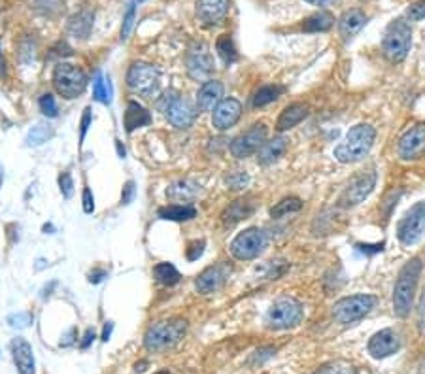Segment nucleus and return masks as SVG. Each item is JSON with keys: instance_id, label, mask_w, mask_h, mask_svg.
I'll use <instances>...</instances> for the list:
<instances>
[{"instance_id": "nucleus-1", "label": "nucleus", "mask_w": 425, "mask_h": 374, "mask_svg": "<svg viewBox=\"0 0 425 374\" xmlns=\"http://www.w3.org/2000/svg\"><path fill=\"white\" fill-rule=\"evenodd\" d=\"M374 140H376V131H374L372 125H354L348 131V135L344 137L343 142L335 148V159L338 163H343V165L357 163V161L369 155V151L374 146Z\"/></svg>"}, {"instance_id": "nucleus-2", "label": "nucleus", "mask_w": 425, "mask_h": 374, "mask_svg": "<svg viewBox=\"0 0 425 374\" xmlns=\"http://www.w3.org/2000/svg\"><path fill=\"white\" fill-rule=\"evenodd\" d=\"M419 274H421V261L418 257H412L397 276L395 287H393V312L397 318H407L410 314L414 295L418 289Z\"/></svg>"}, {"instance_id": "nucleus-3", "label": "nucleus", "mask_w": 425, "mask_h": 374, "mask_svg": "<svg viewBox=\"0 0 425 374\" xmlns=\"http://www.w3.org/2000/svg\"><path fill=\"white\" fill-rule=\"evenodd\" d=\"M412 46V29L405 19L391 21L390 27L386 29V35L382 38V54L390 63L399 65L407 59L408 51Z\"/></svg>"}, {"instance_id": "nucleus-4", "label": "nucleus", "mask_w": 425, "mask_h": 374, "mask_svg": "<svg viewBox=\"0 0 425 374\" xmlns=\"http://www.w3.org/2000/svg\"><path fill=\"white\" fill-rule=\"evenodd\" d=\"M185 331H187V323L183 320L157 321L146 331L144 346H146V350L159 354V351H165L172 346H176L183 339Z\"/></svg>"}, {"instance_id": "nucleus-5", "label": "nucleus", "mask_w": 425, "mask_h": 374, "mask_svg": "<svg viewBox=\"0 0 425 374\" xmlns=\"http://www.w3.org/2000/svg\"><path fill=\"white\" fill-rule=\"evenodd\" d=\"M302 314V304L293 297H280L276 299L272 306L266 312V327L269 329H276V331H282V329H291V327H297L301 323Z\"/></svg>"}, {"instance_id": "nucleus-6", "label": "nucleus", "mask_w": 425, "mask_h": 374, "mask_svg": "<svg viewBox=\"0 0 425 374\" xmlns=\"http://www.w3.org/2000/svg\"><path fill=\"white\" fill-rule=\"evenodd\" d=\"M54 87L65 99H76L87 87L85 72L70 63H59L54 70Z\"/></svg>"}, {"instance_id": "nucleus-7", "label": "nucleus", "mask_w": 425, "mask_h": 374, "mask_svg": "<svg viewBox=\"0 0 425 374\" xmlns=\"http://www.w3.org/2000/svg\"><path fill=\"white\" fill-rule=\"evenodd\" d=\"M376 303L378 299L374 295H367V293L350 295V297H344L335 303V306H333V318L338 323L348 325V323H354V321L361 320V318H365L376 306Z\"/></svg>"}, {"instance_id": "nucleus-8", "label": "nucleus", "mask_w": 425, "mask_h": 374, "mask_svg": "<svg viewBox=\"0 0 425 374\" xmlns=\"http://www.w3.org/2000/svg\"><path fill=\"white\" fill-rule=\"evenodd\" d=\"M425 235V201L416 202L397 225V238L402 246H414Z\"/></svg>"}, {"instance_id": "nucleus-9", "label": "nucleus", "mask_w": 425, "mask_h": 374, "mask_svg": "<svg viewBox=\"0 0 425 374\" xmlns=\"http://www.w3.org/2000/svg\"><path fill=\"white\" fill-rule=\"evenodd\" d=\"M127 85L142 96H152L161 85V72L148 63H135L127 72Z\"/></svg>"}, {"instance_id": "nucleus-10", "label": "nucleus", "mask_w": 425, "mask_h": 374, "mask_svg": "<svg viewBox=\"0 0 425 374\" xmlns=\"http://www.w3.org/2000/svg\"><path fill=\"white\" fill-rule=\"evenodd\" d=\"M266 246V235L257 227H250L246 231L238 232L230 242V254L238 261H252Z\"/></svg>"}, {"instance_id": "nucleus-11", "label": "nucleus", "mask_w": 425, "mask_h": 374, "mask_svg": "<svg viewBox=\"0 0 425 374\" xmlns=\"http://www.w3.org/2000/svg\"><path fill=\"white\" fill-rule=\"evenodd\" d=\"M376 173L374 170H369V173H361L359 176H355L352 182H350L344 191L338 197V206L340 208H355L359 206L361 202L365 201L367 197L371 195L374 187H376Z\"/></svg>"}, {"instance_id": "nucleus-12", "label": "nucleus", "mask_w": 425, "mask_h": 374, "mask_svg": "<svg viewBox=\"0 0 425 374\" xmlns=\"http://www.w3.org/2000/svg\"><path fill=\"white\" fill-rule=\"evenodd\" d=\"M266 135H269V129H266L265 123H255L250 127L248 131L242 132L240 137H236L233 142H230V154L236 159H246V157H252L254 154H257L261 149V146L266 142Z\"/></svg>"}, {"instance_id": "nucleus-13", "label": "nucleus", "mask_w": 425, "mask_h": 374, "mask_svg": "<svg viewBox=\"0 0 425 374\" xmlns=\"http://www.w3.org/2000/svg\"><path fill=\"white\" fill-rule=\"evenodd\" d=\"M161 110L165 112V116L168 118L174 127L178 129H187L195 121V112L193 108L189 106L187 101H183L176 95H165V101L159 102Z\"/></svg>"}, {"instance_id": "nucleus-14", "label": "nucleus", "mask_w": 425, "mask_h": 374, "mask_svg": "<svg viewBox=\"0 0 425 374\" xmlns=\"http://www.w3.org/2000/svg\"><path fill=\"white\" fill-rule=\"evenodd\" d=\"M397 154L405 161L419 159L425 154V123L414 125L399 138Z\"/></svg>"}, {"instance_id": "nucleus-15", "label": "nucleus", "mask_w": 425, "mask_h": 374, "mask_svg": "<svg viewBox=\"0 0 425 374\" xmlns=\"http://www.w3.org/2000/svg\"><path fill=\"white\" fill-rule=\"evenodd\" d=\"M187 72L195 80H207L214 72V59L208 51L207 44L195 42L187 51Z\"/></svg>"}, {"instance_id": "nucleus-16", "label": "nucleus", "mask_w": 425, "mask_h": 374, "mask_svg": "<svg viewBox=\"0 0 425 374\" xmlns=\"http://www.w3.org/2000/svg\"><path fill=\"white\" fill-rule=\"evenodd\" d=\"M230 273V267L227 263H219V265H212V267L204 268L195 280V287L201 295H210L216 293L218 289L223 287Z\"/></svg>"}, {"instance_id": "nucleus-17", "label": "nucleus", "mask_w": 425, "mask_h": 374, "mask_svg": "<svg viewBox=\"0 0 425 374\" xmlns=\"http://www.w3.org/2000/svg\"><path fill=\"white\" fill-rule=\"evenodd\" d=\"M401 348V339L393 329H382L376 335H372L369 340V354L374 359H386L393 356Z\"/></svg>"}, {"instance_id": "nucleus-18", "label": "nucleus", "mask_w": 425, "mask_h": 374, "mask_svg": "<svg viewBox=\"0 0 425 374\" xmlns=\"http://www.w3.org/2000/svg\"><path fill=\"white\" fill-rule=\"evenodd\" d=\"M240 113H242V104L240 102L236 99H223L218 106L214 108V127L218 131H227L233 125H236V121L240 119Z\"/></svg>"}, {"instance_id": "nucleus-19", "label": "nucleus", "mask_w": 425, "mask_h": 374, "mask_svg": "<svg viewBox=\"0 0 425 374\" xmlns=\"http://www.w3.org/2000/svg\"><path fill=\"white\" fill-rule=\"evenodd\" d=\"M229 13V0H197V18L202 25L221 23Z\"/></svg>"}, {"instance_id": "nucleus-20", "label": "nucleus", "mask_w": 425, "mask_h": 374, "mask_svg": "<svg viewBox=\"0 0 425 374\" xmlns=\"http://www.w3.org/2000/svg\"><path fill=\"white\" fill-rule=\"evenodd\" d=\"M12 356L19 374H36L35 351H32V346L23 337H18V339L12 340Z\"/></svg>"}, {"instance_id": "nucleus-21", "label": "nucleus", "mask_w": 425, "mask_h": 374, "mask_svg": "<svg viewBox=\"0 0 425 374\" xmlns=\"http://www.w3.org/2000/svg\"><path fill=\"white\" fill-rule=\"evenodd\" d=\"M308 113H310V106L304 104V102H293L290 106H285L276 121V131H290V129L297 127L301 121H304L308 118Z\"/></svg>"}, {"instance_id": "nucleus-22", "label": "nucleus", "mask_w": 425, "mask_h": 374, "mask_svg": "<svg viewBox=\"0 0 425 374\" xmlns=\"http://www.w3.org/2000/svg\"><path fill=\"white\" fill-rule=\"evenodd\" d=\"M367 13L363 10H348L344 12L338 19V32L343 36L344 40H352L355 35H359L361 29L367 25Z\"/></svg>"}, {"instance_id": "nucleus-23", "label": "nucleus", "mask_w": 425, "mask_h": 374, "mask_svg": "<svg viewBox=\"0 0 425 374\" xmlns=\"http://www.w3.org/2000/svg\"><path fill=\"white\" fill-rule=\"evenodd\" d=\"M223 96V83L216 82V80H208L202 83V87L199 89L197 95V106L201 112H210L218 106Z\"/></svg>"}, {"instance_id": "nucleus-24", "label": "nucleus", "mask_w": 425, "mask_h": 374, "mask_svg": "<svg viewBox=\"0 0 425 374\" xmlns=\"http://www.w3.org/2000/svg\"><path fill=\"white\" fill-rule=\"evenodd\" d=\"M255 212V202H252L250 197H244V199H236L225 208L223 214H221V220H223L225 225H235L238 221L246 220L250 216Z\"/></svg>"}, {"instance_id": "nucleus-25", "label": "nucleus", "mask_w": 425, "mask_h": 374, "mask_svg": "<svg viewBox=\"0 0 425 374\" xmlns=\"http://www.w3.org/2000/svg\"><path fill=\"white\" fill-rule=\"evenodd\" d=\"M94 23V12L89 8H83L78 13H74L68 21V35H72L74 38L85 40L91 35Z\"/></svg>"}, {"instance_id": "nucleus-26", "label": "nucleus", "mask_w": 425, "mask_h": 374, "mask_svg": "<svg viewBox=\"0 0 425 374\" xmlns=\"http://www.w3.org/2000/svg\"><path fill=\"white\" fill-rule=\"evenodd\" d=\"M123 123H125V131L133 132L140 127H146V125L152 123V116L144 106H140L136 101H130L127 104V112L123 116Z\"/></svg>"}, {"instance_id": "nucleus-27", "label": "nucleus", "mask_w": 425, "mask_h": 374, "mask_svg": "<svg viewBox=\"0 0 425 374\" xmlns=\"http://www.w3.org/2000/svg\"><path fill=\"white\" fill-rule=\"evenodd\" d=\"M285 149H288V140L283 137L266 140V142L261 146L259 151H257V161H259V165H271V163L278 161L285 154Z\"/></svg>"}, {"instance_id": "nucleus-28", "label": "nucleus", "mask_w": 425, "mask_h": 374, "mask_svg": "<svg viewBox=\"0 0 425 374\" xmlns=\"http://www.w3.org/2000/svg\"><path fill=\"white\" fill-rule=\"evenodd\" d=\"M335 25V18L329 12H318L302 21V30L304 32H325Z\"/></svg>"}, {"instance_id": "nucleus-29", "label": "nucleus", "mask_w": 425, "mask_h": 374, "mask_svg": "<svg viewBox=\"0 0 425 374\" xmlns=\"http://www.w3.org/2000/svg\"><path fill=\"white\" fill-rule=\"evenodd\" d=\"M197 216V210L193 206H182V204H171V206L159 208L161 220L168 221H189Z\"/></svg>"}, {"instance_id": "nucleus-30", "label": "nucleus", "mask_w": 425, "mask_h": 374, "mask_svg": "<svg viewBox=\"0 0 425 374\" xmlns=\"http://www.w3.org/2000/svg\"><path fill=\"white\" fill-rule=\"evenodd\" d=\"M93 99L97 102H101V104H110L112 102V85H110V80L102 76L101 72L94 74Z\"/></svg>"}, {"instance_id": "nucleus-31", "label": "nucleus", "mask_w": 425, "mask_h": 374, "mask_svg": "<svg viewBox=\"0 0 425 374\" xmlns=\"http://www.w3.org/2000/svg\"><path fill=\"white\" fill-rule=\"evenodd\" d=\"M54 135H55V131L51 125L38 123L36 127L30 129L25 142H27V146H30V148H36V146H42L44 142H47V140L54 137Z\"/></svg>"}, {"instance_id": "nucleus-32", "label": "nucleus", "mask_w": 425, "mask_h": 374, "mask_svg": "<svg viewBox=\"0 0 425 374\" xmlns=\"http://www.w3.org/2000/svg\"><path fill=\"white\" fill-rule=\"evenodd\" d=\"M166 195L171 197L172 201H189L197 195V185L187 182V180H180L168 187Z\"/></svg>"}, {"instance_id": "nucleus-33", "label": "nucleus", "mask_w": 425, "mask_h": 374, "mask_svg": "<svg viewBox=\"0 0 425 374\" xmlns=\"http://www.w3.org/2000/svg\"><path fill=\"white\" fill-rule=\"evenodd\" d=\"M154 276L155 280L163 285H176L180 282V273H178V268L171 263H159V265H155L154 268Z\"/></svg>"}, {"instance_id": "nucleus-34", "label": "nucleus", "mask_w": 425, "mask_h": 374, "mask_svg": "<svg viewBox=\"0 0 425 374\" xmlns=\"http://www.w3.org/2000/svg\"><path fill=\"white\" fill-rule=\"evenodd\" d=\"M282 93H283L282 85H265V87H261V89L255 93L254 106L255 108L266 106V104L278 101Z\"/></svg>"}, {"instance_id": "nucleus-35", "label": "nucleus", "mask_w": 425, "mask_h": 374, "mask_svg": "<svg viewBox=\"0 0 425 374\" xmlns=\"http://www.w3.org/2000/svg\"><path fill=\"white\" fill-rule=\"evenodd\" d=\"M302 208V201L299 197H285L282 201L278 202L276 206L271 208V216L272 218H282V216H288L291 212H299Z\"/></svg>"}, {"instance_id": "nucleus-36", "label": "nucleus", "mask_w": 425, "mask_h": 374, "mask_svg": "<svg viewBox=\"0 0 425 374\" xmlns=\"http://www.w3.org/2000/svg\"><path fill=\"white\" fill-rule=\"evenodd\" d=\"M216 51L219 54V57L227 63V65H230V63H235L236 61V48H235V42H233V38H230L229 35H221L218 38V42H216Z\"/></svg>"}, {"instance_id": "nucleus-37", "label": "nucleus", "mask_w": 425, "mask_h": 374, "mask_svg": "<svg viewBox=\"0 0 425 374\" xmlns=\"http://www.w3.org/2000/svg\"><path fill=\"white\" fill-rule=\"evenodd\" d=\"M135 19H136V4L130 2L127 12L123 15V23H121V40H127L133 32V27H135Z\"/></svg>"}, {"instance_id": "nucleus-38", "label": "nucleus", "mask_w": 425, "mask_h": 374, "mask_svg": "<svg viewBox=\"0 0 425 374\" xmlns=\"http://www.w3.org/2000/svg\"><path fill=\"white\" fill-rule=\"evenodd\" d=\"M314 374H355L354 368L346 365V363H331V365H324L318 368Z\"/></svg>"}, {"instance_id": "nucleus-39", "label": "nucleus", "mask_w": 425, "mask_h": 374, "mask_svg": "<svg viewBox=\"0 0 425 374\" xmlns=\"http://www.w3.org/2000/svg\"><path fill=\"white\" fill-rule=\"evenodd\" d=\"M248 182H250L248 174L242 173V170H236V173H233L227 176V185H229L230 189H235V191L244 189V187L248 185Z\"/></svg>"}, {"instance_id": "nucleus-40", "label": "nucleus", "mask_w": 425, "mask_h": 374, "mask_svg": "<svg viewBox=\"0 0 425 374\" xmlns=\"http://www.w3.org/2000/svg\"><path fill=\"white\" fill-rule=\"evenodd\" d=\"M40 110L44 116H47V118H55L57 116V104H55V99L49 93L47 95H42L40 96Z\"/></svg>"}, {"instance_id": "nucleus-41", "label": "nucleus", "mask_w": 425, "mask_h": 374, "mask_svg": "<svg viewBox=\"0 0 425 374\" xmlns=\"http://www.w3.org/2000/svg\"><path fill=\"white\" fill-rule=\"evenodd\" d=\"M32 314L29 312H19V314H12L8 318V323L12 327H18V329H25V327H29L32 323Z\"/></svg>"}, {"instance_id": "nucleus-42", "label": "nucleus", "mask_w": 425, "mask_h": 374, "mask_svg": "<svg viewBox=\"0 0 425 374\" xmlns=\"http://www.w3.org/2000/svg\"><path fill=\"white\" fill-rule=\"evenodd\" d=\"M407 19L408 21H421V19H425V0H418V2H414L412 6L408 8Z\"/></svg>"}, {"instance_id": "nucleus-43", "label": "nucleus", "mask_w": 425, "mask_h": 374, "mask_svg": "<svg viewBox=\"0 0 425 374\" xmlns=\"http://www.w3.org/2000/svg\"><path fill=\"white\" fill-rule=\"evenodd\" d=\"M59 187H61V193H63V197L65 199H70L72 195H74V180H72L70 173H63L59 176Z\"/></svg>"}, {"instance_id": "nucleus-44", "label": "nucleus", "mask_w": 425, "mask_h": 374, "mask_svg": "<svg viewBox=\"0 0 425 374\" xmlns=\"http://www.w3.org/2000/svg\"><path fill=\"white\" fill-rule=\"evenodd\" d=\"M204 246H207V242H204V240H195V242L189 244L187 261H197V259H199V257L204 254Z\"/></svg>"}, {"instance_id": "nucleus-45", "label": "nucleus", "mask_w": 425, "mask_h": 374, "mask_svg": "<svg viewBox=\"0 0 425 374\" xmlns=\"http://www.w3.org/2000/svg\"><path fill=\"white\" fill-rule=\"evenodd\" d=\"M135 195H136L135 182L129 180V182L123 185V191H121V204H130L133 199H135Z\"/></svg>"}, {"instance_id": "nucleus-46", "label": "nucleus", "mask_w": 425, "mask_h": 374, "mask_svg": "<svg viewBox=\"0 0 425 374\" xmlns=\"http://www.w3.org/2000/svg\"><path fill=\"white\" fill-rule=\"evenodd\" d=\"M89 125H91V108H85L82 116V123H80V144H83V140H85Z\"/></svg>"}, {"instance_id": "nucleus-47", "label": "nucleus", "mask_w": 425, "mask_h": 374, "mask_svg": "<svg viewBox=\"0 0 425 374\" xmlns=\"http://www.w3.org/2000/svg\"><path fill=\"white\" fill-rule=\"evenodd\" d=\"M93 210H94V197L93 193H91V189L85 187V189H83V212H85V214H93Z\"/></svg>"}, {"instance_id": "nucleus-48", "label": "nucleus", "mask_w": 425, "mask_h": 374, "mask_svg": "<svg viewBox=\"0 0 425 374\" xmlns=\"http://www.w3.org/2000/svg\"><path fill=\"white\" fill-rule=\"evenodd\" d=\"M418 327L419 332H425V291L421 293V299H419L418 304Z\"/></svg>"}, {"instance_id": "nucleus-49", "label": "nucleus", "mask_w": 425, "mask_h": 374, "mask_svg": "<svg viewBox=\"0 0 425 374\" xmlns=\"http://www.w3.org/2000/svg\"><path fill=\"white\" fill-rule=\"evenodd\" d=\"M94 337H97V335H94V329H87V331H85V337H83V340L80 342V348H82V350H87L89 346H91V342L94 340Z\"/></svg>"}, {"instance_id": "nucleus-50", "label": "nucleus", "mask_w": 425, "mask_h": 374, "mask_svg": "<svg viewBox=\"0 0 425 374\" xmlns=\"http://www.w3.org/2000/svg\"><path fill=\"white\" fill-rule=\"evenodd\" d=\"M357 248L361 251H367V254H376V251H382L384 249V244H374V246H369V244H357Z\"/></svg>"}, {"instance_id": "nucleus-51", "label": "nucleus", "mask_w": 425, "mask_h": 374, "mask_svg": "<svg viewBox=\"0 0 425 374\" xmlns=\"http://www.w3.org/2000/svg\"><path fill=\"white\" fill-rule=\"evenodd\" d=\"M104 276H106V270H94V273L89 274V282L91 284H99V282H102Z\"/></svg>"}, {"instance_id": "nucleus-52", "label": "nucleus", "mask_w": 425, "mask_h": 374, "mask_svg": "<svg viewBox=\"0 0 425 374\" xmlns=\"http://www.w3.org/2000/svg\"><path fill=\"white\" fill-rule=\"evenodd\" d=\"M112 329H113V323H112V321H108L106 325H104V331H102V340H104V342H108V340H110Z\"/></svg>"}, {"instance_id": "nucleus-53", "label": "nucleus", "mask_w": 425, "mask_h": 374, "mask_svg": "<svg viewBox=\"0 0 425 374\" xmlns=\"http://www.w3.org/2000/svg\"><path fill=\"white\" fill-rule=\"evenodd\" d=\"M116 148H118L119 157H121V159H123L125 155H127V151H125V148H123V146H121V142H119V140H116Z\"/></svg>"}, {"instance_id": "nucleus-54", "label": "nucleus", "mask_w": 425, "mask_h": 374, "mask_svg": "<svg viewBox=\"0 0 425 374\" xmlns=\"http://www.w3.org/2000/svg\"><path fill=\"white\" fill-rule=\"evenodd\" d=\"M308 4H314V6H324V4H327V2H331V0H307Z\"/></svg>"}, {"instance_id": "nucleus-55", "label": "nucleus", "mask_w": 425, "mask_h": 374, "mask_svg": "<svg viewBox=\"0 0 425 374\" xmlns=\"http://www.w3.org/2000/svg\"><path fill=\"white\" fill-rule=\"evenodd\" d=\"M44 231H46V232L47 231H54V227H51V225H44Z\"/></svg>"}, {"instance_id": "nucleus-56", "label": "nucleus", "mask_w": 425, "mask_h": 374, "mask_svg": "<svg viewBox=\"0 0 425 374\" xmlns=\"http://www.w3.org/2000/svg\"><path fill=\"white\" fill-rule=\"evenodd\" d=\"M2 178H4V174H2V166H0V184H2Z\"/></svg>"}, {"instance_id": "nucleus-57", "label": "nucleus", "mask_w": 425, "mask_h": 374, "mask_svg": "<svg viewBox=\"0 0 425 374\" xmlns=\"http://www.w3.org/2000/svg\"><path fill=\"white\" fill-rule=\"evenodd\" d=\"M157 374H171V373H168V370H161V373H157Z\"/></svg>"}, {"instance_id": "nucleus-58", "label": "nucleus", "mask_w": 425, "mask_h": 374, "mask_svg": "<svg viewBox=\"0 0 425 374\" xmlns=\"http://www.w3.org/2000/svg\"><path fill=\"white\" fill-rule=\"evenodd\" d=\"M138 2H142V0H138Z\"/></svg>"}]
</instances>
